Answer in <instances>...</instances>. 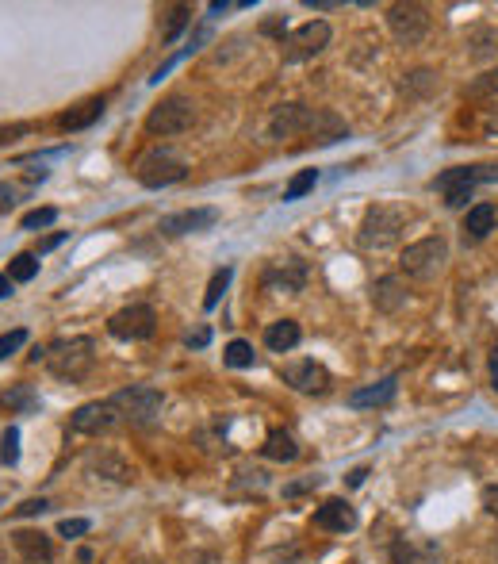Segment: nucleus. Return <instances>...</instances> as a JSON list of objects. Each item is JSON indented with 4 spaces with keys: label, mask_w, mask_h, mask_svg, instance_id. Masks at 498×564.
<instances>
[{
    "label": "nucleus",
    "mask_w": 498,
    "mask_h": 564,
    "mask_svg": "<svg viewBox=\"0 0 498 564\" xmlns=\"http://www.w3.org/2000/svg\"><path fill=\"white\" fill-rule=\"evenodd\" d=\"M135 177L138 185L146 188H169L177 185V181H184V162L173 158L169 150H146L135 162Z\"/></svg>",
    "instance_id": "nucleus-7"
},
{
    "label": "nucleus",
    "mask_w": 498,
    "mask_h": 564,
    "mask_svg": "<svg viewBox=\"0 0 498 564\" xmlns=\"http://www.w3.org/2000/svg\"><path fill=\"white\" fill-rule=\"evenodd\" d=\"M395 388H399V380H395V376H384L380 384L357 388V392L349 396V407H384V403L395 400Z\"/></svg>",
    "instance_id": "nucleus-21"
},
{
    "label": "nucleus",
    "mask_w": 498,
    "mask_h": 564,
    "mask_svg": "<svg viewBox=\"0 0 498 564\" xmlns=\"http://www.w3.org/2000/svg\"><path fill=\"white\" fill-rule=\"evenodd\" d=\"M498 215L491 204H476V208H468V215H464V242H483V238L495 231Z\"/></svg>",
    "instance_id": "nucleus-20"
},
{
    "label": "nucleus",
    "mask_w": 498,
    "mask_h": 564,
    "mask_svg": "<svg viewBox=\"0 0 498 564\" xmlns=\"http://www.w3.org/2000/svg\"><path fill=\"white\" fill-rule=\"evenodd\" d=\"M119 423V415H115L112 400H96V403H81L77 411H73V434H104V430H112Z\"/></svg>",
    "instance_id": "nucleus-12"
},
{
    "label": "nucleus",
    "mask_w": 498,
    "mask_h": 564,
    "mask_svg": "<svg viewBox=\"0 0 498 564\" xmlns=\"http://www.w3.org/2000/svg\"><path fill=\"white\" fill-rule=\"evenodd\" d=\"M223 361H227L230 369H249L253 365V346L242 342V338H234L227 346V353H223Z\"/></svg>",
    "instance_id": "nucleus-30"
},
{
    "label": "nucleus",
    "mask_w": 498,
    "mask_h": 564,
    "mask_svg": "<svg viewBox=\"0 0 498 564\" xmlns=\"http://www.w3.org/2000/svg\"><path fill=\"white\" fill-rule=\"evenodd\" d=\"M58 219V208H35V212H27L20 219V227L23 231H39V227H50Z\"/></svg>",
    "instance_id": "nucleus-33"
},
{
    "label": "nucleus",
    "mask_w": 498,
    "mask_h": 564,
    "mask_svg": "<svg viewBox=\"0 0 498 564\" xmlns=\"http://www.w3.org/2000/svg\"><path fill=\"white\" fill-rule=\"evenodd\" d=\"M161 403L165 400H161L158 388H146V384H131V388H123V392H115L112 396L115 415L131 426L154 423V419L161 415Z\"/></svg>",
    "instance_id": "nucleus-5"
},
{
    "label": "nucleus",
    "mask_w": 498,
    "mask_h": 564,
    "mask_svg": "<svg viewBox=\"0 0 498 564\" xmlns=\"http://www.w3.org/2000/svg\"><path fill=\"white\" fill-rule=\"evenodd\" d=\"M483 127H487V135H498V104L487 112V123H483Z\"/></svg>",
    "instance_id": "nucleus-44"
},
{
    "label": "nucleus",
    "mask_w": 498,
    "mask_h": 564,
    "mask_svg": "<svg viewBox=\"0 0 498 564\" xmlns=\"http://www.w3.org/2000/svg\"><path fill=\"white\" fill-rule=\"evenodd\" d=\"M207 342V330H196V334H188V346H204Z\"/></svg>",
    "instance_id": "nucleus-48"
},
{
    "label": "nucleus",
    "mask_w": 498,
    "mask_h": 564,
    "mask_svg": "<svg viewBox=\"0 0 498 564\" xmlns=\"http://www.w3.org/2000/svg\"><path fill=\"white\" fill-rule=\"evenodd\" d=\"M12 204H16V188H12V185H4V181H0V212H8Z\"/></svg>",
    "instance_id": "nucleus-41"
},
{
    "label": "nucleus",
    "mask_w": 498,
    "mask_h": 564,
    "mask_svg": "<svg viewBox=\"0 0 498 564\" xmlns=\"http://www.w3.org/2000/svg\"><path fill=\"white\" fill-rule=\"evenodd\" d=\"M100 116H104V100H85L77 112H66V116L58 119V127H62V131H85V127H92Z\"/></svg>",
    "instance_id": "nucleus-24"
},
{
    "label": "nucleus",
    "mask_w": 498,
    "mask_h": 564,
    "mask_svg": "<svg viewBox=\"0 0 498 564\" xmlns=\"http://www.w3.org/2000/svg\"><path fill=\"white\" fill-rule=\"evenodd\" d=\"M284 384H292L303 396H322L330 388V373L318 361H292V365H284Z\"/></svg>",
    "instance_id": "nucleus-11"
},
{
    "label": "nucleus",
    "mask_w": 498,
    "mask_h": 564,
    "mask_svg": "<svg viewBox=\"0 0 498 564\" xmlns=\"http://www.w3.org/2000/svg\"><path fill=\"white\" fill-rule=\"evenodd\" d=\"M468 47H472V58H476V62L495 58L498 54V31L495 27H476V31H472V39H468Z\"/></svg>",
    "instance_id": "nucleus-26"
},
{
    "label": "nucleus",
    "mask_w": 498,
    "mask_h": 564,
    "mask_svg": "<svg viewBox=\"0 0 498 564\" xmlns=\"http://www.w3.org/2000/svg\"><path fill=\"white\" fill-rule=\"evenodd\" d=\"M0 503H4V499H0Z\"/></svg>",
    "instance_id": "nucleus-51"
},
{
    "label": "nucleus",
    "mask_w": 498,
    "mask_h": 564,
    "mask_svg": "<svg viewBox=\"0 0 498 564\" xmlns=\"http://www.w3.org/2000/svg\"><path fill=\"white\" fill-rule=\"evenodd\" d=\"M0 457H4V465H16V461H20V430H16V426H8V430H4Z\"/></svg>",
    "instance_id": "nucleus-34"
},
{
    "label": "nucleus",
    "mask_w": 498,
    "mask_h": 564,
    "mask_svg": "<svg viewBox=\"0 0 498 564\" xmlns=\"http://www.w3.org/2000/svg\"><path fill=\"white\" fill-rule=\"evenodd\" d=\"M372 304H376V311H384V315H395L399 307L407 304L403 281L399 277H380V281L372 284Z\"/></svg>",
    "instance_id": "nucleus-19"
},
{
    "label": "nucleus",
    "mask_w": 498,
    "mask_h": 564,
    "mask_svg": "<svg viewBox=\"0 0 498 564\" xmlns=\"http://www.w3.org/2000/svg\"><path fill=\"white\" fill-rule=\"evenodd\" d=\"M330 47V24L326 20H307L284 39V62H307Z\"/></svg>",
    "instance_id": "nucleus-9"
},
{
    "label": "nucleus",
    "mask_w": 498,
    "mask_h": 564,
    "mask_svg": "<svg viewBox=\"0 0 498 564\" xmlns=\"http://www.w3.org/2000/svg\"><path fill=\"white\" fill-rule=\"evenodd\" d=\"M483 507L498 518V484H487V488H483Z\"/></svg>",
    "instance_id": "nucleus-40"
},
{
    "label": "nucleus",
    "mask_w": 498,
    "mask_h": 564,
    "mask_svg": "<svg viewBox=\"0 0 498 564\" xmlns=\"http://www.w3.org/2000/svg\"><path fill=\"white\" fill-rule=\"evenodd\" d=\"M299 338H303V330H299L295 319H276V323H269V330H265V346H269L272 353L295 350Z\"/></svg>",
    "instance_id": "nucleus-22"
},
{
    "label": "nucleus",
    "mask_w": 498,
    "mask_h": 564,
    "mask_svg": "<svg viewBox=\"0 0 498 564\" xmlns=\"http://www.w3.org/2000/svg\"><path fill=\"white\" fill-rule=\"evenodd\" d=\"M46 507H50V503H46V499H27V503H20V507H16V515H20V518L43 515Z\"/></svg>",
    "instance_id": "nucleus-39"
},
{
    "label": "nucleus",
    "mask_w": 498,
    "mask_h": 564,
    "mask_svg": "<svg viewBox=\"0 0 498 564\" xmlns=\"http://www.w3.org/2000/svg\"><path fill=\"white\" fill-rule=\"evenodd\" d=\"M315 526L318 530H330V534H345V530L357 526V511L345 499H326L315 511Z\"/></svg>",
    "instance_id": "nucleus-15"
},
{
    "label": "nucleus",
    "mask_w": 498,
    "mask_h": 564,
    "mask_svg": "<svg viewBox=\"0 0 498 564\" xmlns=\"http://www.w3.org/2000/svg\"><path fill=\"white\" fill-rule=\"evenodd\" d=\"M192 20V8H184V4H173L169 12H165V31H161V43H173L177 35H181L184 27Z\"/></svg>",
    "instance_id": "nucleus-27"
},
{
    "label": "nucleus",
    "mask_w": 498,
    "mask_h": 564,
    "mask_svg": "<svg viewBox=\"0 0 498 564\" xmlns=\"http://www.w3.org/2000/svg\"><path fill=\"white\" fill-rule=\"evenodd\" d=\"M364 476H368V469H353V472H349V484L357 488V484H364Z\"/></svg>",
    "instance_id": "nucleus-49"
},
{
    "label": "nucleus",
    "mask_w": 498,
    "mask_h": 564,
    "mask_svg": "<svg viewBox=\"0 0 498 564\" xmlns=\"http://www.w3.org/2000/svg\"><path fill=\"white\" fill-rule=\"evenodd\" d=\"M387 27L399 43L407 47H418L426 35H430V12L422 4H391L387 8Z\"/></svg>",
    "instance_id": "nucleus-8"
},
{
    "label": "nucleus",
    "mask_w": 498,
    "mask_h": 564,
    "mask_svg": "<svg viewBox=\"0 0 498 564\" xmlns=\"http://www.w3.org/2000/svg\"><path fill=\"white\" fill-rule=\"evenodd\" d=\"M23 342H27V330H8V334H0V361H4V357H12Z\"/></svg>",
    "instance_id": "nucleus-37"
},
{
    "label": "nucleus",
    "mask_w": 498,
    "mask_h": 564,
    "mask_svg": "<svg viewBox=\"0 0 498 564\" xmlns=\"http://www.w3.org/2000/svg\"><path fill=\"white\" fill-rule=\"evenodd\" d=\"M12 541H16V549H20L23 561H31V564H50V561H54V541L46 538L43 530H16V534H12Z\"/></svg>",
    "instance_id": "nucleus-17"
},
{
    "label": "nucleus",
    "mask_w": 498,
    "mask_h": 564,
    "mask_svg": "<svg viewBox=\"0 0 498 564\" xmlns=\"http://www.w3.org/2000/svg\"><path fill=\"white\" fill-rule=\"evenodd\" d=\"M476 185H498V165H460V169H449V173H441L433 181V188L445 192L449 208H464L472 200Z\"/></svg>",
    "instance_id": "nucleus-3"
},
{
    "label": "nucleus",
    "mask_w": 498,
    "mask_h": 564,
    "mask_svg": "<svg viewBox=\"0 0 498 564\" xmlns=\"http://www.w3.org/2000/svg\"><path fill=\"white\" fill-rule=\"evenodd\" d=\"M307 135H311L318 146H330V142H338L349 135V123H345L338 112H330V108H311V127H307Z\"/></svg>",
    "instance_id": "nucleus-16"
},
{
    "label": "nucleus",
    "mask_w": 498,
    "mask_h": 564,
    "mask_svg": "<svg viewBox=\"0 0 498 564\" xmlns=\"http://www.w3.org/2000/svg\"><path fill=\"white\" fill-rule=\"evenodd\" d=\"M433 81H437V73H430V70L410 73L407 81H403V93H414V96L430 93V89H433Z\"/></svg>",
    "instance_id": "nucleus-35"
},
{
    "label": "nucleus",
    "mask_w": 498,
    "mask_h": 564,
    "mask_svg": "<svg viewBox=\"0 0 498 564\" xmlns=\"http://www.w3.org/2000/svg\"><path fill=\"white\" fill-rule=\"evenodd\" d=\"M265 284L269 288H284V292H299L303 288V265L299 261H280V265H272L269 273H265Z\"/></svg>",
    "instance_id": "nucleus-23"
},
{
    "label": "nucleus",
    "mask_w": 498,
    "mask_h": 564,
    "mask_svg": "<svg viewBox=\"0 0 498 564\" xmlns=\"http://www.w3.org/2000/svg\"><path fill=\"white\" fill-rule=\"evenodd\" d=\"M62 242H66V235H50L43 242V246H39V254H46V250H54V246H62Z\"/></svg>",
    "instance_id": "nucleus-45"
},
{
    "label": "nucleus",
    "mask_w": 498,
    "mask_h": 564,
    "mask_svg": "<svg viewBox=\"0 0 498 564\" xmlns=\"http://www.w3.org/2000/svg\"><path fill=\"white\" fill-rule=\"evenodd\" d=\"M403 227H407V212H403V208H395V204H376V208H368V215H364L357 242H361L364 250H387L391 242H399Z\"/></svg>",
    "instance_id": "nucleus-2"
},
{
    "label": "nucleus",
    "mask_w": 498,
    "mask_h": 564,
    "mask_svg": "<svg viewBox=\"0 0 498 564\" xmlns=\"http://www.w3.org/2000/svg\"><path fill=\"white\" fill-rule=\"evenodd\" d=\"M4 296H12V277H8V273H0V300H4Z\"/></svg>",
    "instance_id": "nucleus-47"
},
{
    "label": "nucleus",
    "mask_w": 498,
    "mask_h": 564,
    "mask_svg": "<svg viewBox=\"0 0 498 564\" xmlns=\"http://www.w3.org/2000/svg\"><path fill=\"white\" fill-rule=\"evenodd\" d=\"M215 219L219 212L215 208H184V212H173L161 219V235L169 238H181V235H196V231H207V227H215Z\"/></svg>",
    "instance_id": "nucleus-13"
},
{
    "label": "nucleus",
    "mask_w": 498,
    "mask_h": 564,
    "mask_svg": "<svg viewBox=\"0 0 498 564\" xmlns=\"http://www.w3.org/2000/svg\"><path fill=\"white\" fill-rule=\"evenodd\" d=\"M391 564H441V553L430 541H395L391 545Z\"/></svg>",
    "instance_id": "nucleus-18"
},
{
    "label": "nucleus",
    "mask_w": 498,
    "mask_h": 564,
    "mask_svg": "<svg viewBox=\"0 0 498 564\" xmlns=\"http://www.w3.org/2000/svg\"><path fill=\"white\" fill-rule=\"evenodd\" d=\"M135 564H154V561H135Z\"/></svg>",
    "instance_id": "nucleus-50"
},
{
    "label": "nucleus",
    "mask_w": 498,
    "mask_h": 564,
    "mask_svg": "<svg viewBox=\"0 0 498 564\" xmlns=\"http://www.w3.org/2000/svg\"><path fill=\"white\" fill-rule=\"evenodd\" d=\"M315 484H318V476L303 480V484H288V488H284V495H299V492H307V488H315Z\"/></svg>",
    "instance_id": "nucleus-42"
},
{
    "label": "nucleus",
    "mask_w": 498,
    "mask_h": 564,
    "mask_svg": "<svg viewBox=\"0 0 498 564\" xmlns=\"http://www.w3.org/2000/svg\"><path fill=\"white\" fill-rule=\"evenodd\" d=\"M192 123H196V104L184 100V96H165L158 108L146 116V131L165 139V135H184Z\"/></svg>",
    "instance_id": "nucleus-6"
},
{
    "label": "nucleus",
    "mask_w": 498,
    "mask_h": 564,
    "mask_svg": "<svg viewBox=\"0 0 498 564\" xmlns=\"http://www.w3.org/2000/svg\"><path fill=\"white\" fill-rule=\"evenodd\" d=\"M46 369L58 376V380H81V376L92 369V361H96V346H92V338H58L50 350H46Z\"/></svg>",
    "instance_id": "nucleus-1"
},
{
    "label": "nucleus",
    "mask_w": 498,
    "mask_h": 564,
    "mask_svg": "<svg viewBox=\"0 0 498 564\" xmlns=\"http://www.w3.org/2000/svg\"><path fill=\"white\" fill-rule=\"evenodd\" d=\"M35 273H39V258H35V254H20V258H12V265H8V277H12V284L35 281Z\"/></svg>",
    "instance_id": "nucleus-28"
},
{
    "label": "nucleus",
    "mask_w": 498,
    "mask_h": 564,
    "mask_svg": "<svg viewBox=\"0 0 498 564\" xmlns=\"http://www.w3.org/2000/svg\"><path fill=\"white\" fill-rule=\"evenodd\" d=\"M468 96H472V100H483V96H498V70L479 73L476 81L468 85Z\"/></svg>",
    "instance_id": "nucleus-32"
},
{
    "label": "nucleus",
    "mask_w": 498,
    "mask_h": 564,
    "mask_svg": "<svg viewBox=\"0 0 498 564\" xmlns=\"http://www.w3.org/2000/svg\"><path fill=\"white\" fill-rule=\"evenodd\" d=\"M154 327H158V315H154V307L146 304L123 307V311H115L108 319V334L119 338V342H142V338L154 334Z\"/></svg>",
    "instance_id": "nucleus-10"
},
{
    "label": "nucleus",
    "mask_w": 498,
    "mask_h": 564,
    "mask_svg": "<svg viewBox=\"0 0 498 564\" xmlns=\"http://www.w3.org/2000/svg\"><path fill=\"white\" fill-rule=\"evenodd\" d=\"M445 261H449V242L441 235H433L407 246L403 258H399V269L407 273L410 281H433L445 269Z\"/></svg>",
    "instance_id": "nucleus-4"
},
{
    "label": "nucleus",
    "mask_w": 498,
    "mask_h": 564,
    "mask_svg": "<svg viewBox=\"0 0 498 564\" xmlns=\"http://www.w3.org/2000/svg\"><path fill=\"white\" fill-rule=\"evenodd\" d=\"M230 277H234V269H219L215 277H211V284H207V296H204V307L211 311V307L223 300V292H227Z\"/></svg>",
    "instance_id": "nucleus-31"
},
{
    "label": "nucleus",
    "mask_w": 498,
    "mask_h": 564,
    "mask_svg": "<svg viewBox=\"0 0 498 564\" xmlns=\"http://www.w3.org/2000/svg\"><path fill=\"white\" fill-rule=\"evenodd\" d=\"M307 127H311V108H307V104H280L269 119L272 139H295V135H307Z\"/></svg>",
    "instance_id": "nucleus-14"
},
{
    "label": "nucleus",
    "mask_w": 498,
    "mask_h": 564,
    "mask_svg": "<svg viewBox=\"0 0 498 564\" xmlns=\"http://www.w3.org/2000/svg\"><path fill=\"white\" fill-rule=\"evenodd\" d=\"M100 472H108V480H115V484H127L131 480V469L123 465V461H115V457H100V461H92Z\"/></svg>",
    "instance_id": "nucleus-36"
},
{
    "label": "nucleus",
    "mask_w": 498,
    "mask_h": 564,
    "mask_svg": "<svg viewBox=\"0 0 498 564\" xmlns=\"http://www.w3.org/2000/svg\"><path fill=\"white\" fill-rule=\"evenodd\" d=\"M491 388L498 392V346L491 350Z\"/></svg>",
    "instance_id": "nucleus-46"
},
{
    "label": "nucleus",
    "mask_w": 498,
    "mask_h": 564,
    "mask_svg": "<svg viewBox=\"0 0 498 564\" xmlns=\"http://www.w3.org/2000/svg\"><path fill=\"white\" fill-rule=\"evenodd\" d=\"M318 185V169H303V173H295L288 188H284V200H303L311 188Z\"/></svg>",
    "instance_id": "nucleus-29"
},
{
    "label": "nucleus",
    "mask_w": 498,
    "mask_h": 564,
    "mask_svg": "<svg viewBox=\"0 0 498 564\" xmlns=\"http://www.w3.org/2000/svg\"><path fill=\"white\" fill-rule=\"evenodd\" d=\"M8 400L16 403V407H31V392H27V388H20V392H12Z\"/></svg>",
    "instance_id": "nucleus-43"
},
{
    "label": "nucleus",
    "mask_w": 498,
    "mask_h": 564,
    "mask_svg": "<svg viewBox=\"0 0 498 564\" xmlns=\"http://www.w3.org/2000/svg\"><path fill=\"white\" fill-rule=\"evenodd\" d=\"M265 457H272V461H295V457H299V446H295V438L288 430H269V438H265Z\"/></svg>",
    "instance_id": "nucleus-25"
},
{
    "label": "nucleus",
    "mask_w": 498,
    "mask_h": 564,
    "mask_svg": "<svg viewBox=\"0 0 498 564\" xmlns=\"http://www.w3.org/2000/svg\"><path fill=\"white\" fill-rule=\"evenodd\" d=\"M58 534H62V538H81V534H89V518H66V522L58 526Z\"/></svg>",
    "instance_id": "nucleus-38"
}]
</instances>
